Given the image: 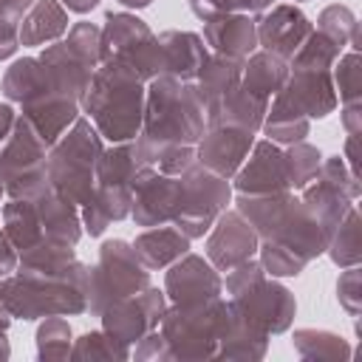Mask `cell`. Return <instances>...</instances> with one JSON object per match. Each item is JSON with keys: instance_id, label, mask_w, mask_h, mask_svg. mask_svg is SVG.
<instances>
[{"instance_id": "7bdbcfd3", "label": "cell", "mask_w": 362, "mask_h": 362, "mask_svg": "<svg viewBox=\"0 0 362 362\" xmlns=\"http://www.w3.org/2000/svg\"><path fill=\"white\" fill-rule=\"evenodd\" d=\"M283 161H286V175H288L291 192H300L305 184L314 181L322 153H320V147H314L308 141H297V144L283 147Z\"/></svg>"}, {"instance_id": "816d5d0a", "label": "cell", "mask_w": 362, "mask_h": 362, "mask_svg": "<svg viewBox=\"0 0 362 362\" xmlns=\"http://www.w3.org/2000/svg\"><path fill=\"white\" fill-rule=\"evenodd\" d=\"M195 164V147H189V144H175V147H167L158 158H156V170L158 173H164V175H181L184 170H189Z\"/></svg>"}, {"instance_id": "f907efd6", "label": "cell", "mask_w": 362, "mask_h": 362, "mask_svg": "<svg viewBox=\"0 0 362 362\" xmlns=\"http://www.w3.org/2000/svg\"><path fill=\"white\" fill-rule=\"evenodd\" d=\"M337 300L348 311V317L356 320L362 314V269L359 266H348V269L339 272V277H337Z\"/></svg>"}, {"instance_id": "cb8c5ba5", "label": "cell", "mask_w": 362, "mask_h": 362, "mask_svg": "<svg viewBox=\"0 0 362 362\" xmlns=\"http://www.w3.org/2000/svg\"><path fill=\"white\" fill-rule=\"evenodd\" d=\"M34 209H37V221L42 229V238L57 240V243H68L76 246L82 238V218H79V206L65 198L62 192H57L54 187L42 189L37 198H31Z\"/></svg>"}, {"instance_id": "ba28073f", "label": "cell", "mask_w": 362, "mask_h": 362, "mask_svg": "<svg viewBox=\"0 0 362 362\" xmlns=\"http://www.w3.org/2000/svg\"><path fill=\"white\" fill-rule=\"evenodd\" d=\"M150 286V269L141 263L130 240H102L96 263L90 266V300L88 314H102L110 303L136 297Z\"/></svg>"}, {"instance_id": "9f6ffc18", "label": "cell", "mask_w": 362, "mask_h": 362, "mask_svg": "<svg viewBox=\"0 0 362 362\" xmlns=\"http://www.w3.org/2000/svg\"><path fill=\"white\" fill-rule=\"evenodd\" d=\"M342 161L348 164V170H351L354 175H359V136H345Z\"/></svg>"}, {"instance_id": "30bf717a", "label": "cell", "mask_w": 362, "mask_h": 362, "mask_svg": "<svg viewBox=\"0 0 362 362\" xmlns=\"http://www.w3.org/2000/svg\"><path fill=\"white\" fill-rule=\"evenodd\" d=\"M181 206L173 218V223L189 238H204L215 218L232 206V181L209 173L204 164H192L181 175Z\"/></svg>"}, {"instance_id": "94428289", "label": "cell", "mask_w": 362, "mask_h": 362, "mask_svg": "<svg viewBox=\"0 0 362 362\" xmlns=\"http://www.w3.org/2000/svg\"><path fill=\"white\" fill-rule=\"evenodd\" d=\"M11 356V342L6 337V331H0V362H6Z\"/></svg>"}, {"instance_id": "484cf974", "label": "cell", "mask_w": 362, "mask_h": 362, "mask_svg": "<svg viewBox=\"0 0 362 362\" xmlns=\"http://www.w3.org/2000/svg\"><path fill=\"white\" fill-rule=\"evenodd\" d=\"M266 110H269V99L255 96L240 85L235 90H229L223 99L204 107L206 127H240L249 133H257L263 127Z\"/></svg>"}, {"instance_id": "44dd1931", "label": "cell", "mask_w": 362, "mask_h": 362, "mask_svg": "<svg viewBox=\"0 0 362 362\" xmlns=\"http://www.w3.org/2000/svg\"><path fill=\"white\" fill-rule=\"evenodd\" d=\"M204 42L212 48V54L238 57L246 59L252 51H257V28L252 14L238 11H221L209 20H204Z\"/></svg>"}, {"instance_id": "83f0119b", "label": "cell", "mask_w": 362, "mask_h": 362, "mask_svg": "<svg viewBox=\"0 0 362 362\" xmlns=\"http://www.w3.org/2000/svg\"><path fill=\"white\" fill-rule=\"evenodd\" d=\"M68 8L59 0H34L20 23V45L42 48L68 34Z\"/></svg>"}, {"instance_id": "b9f144b4", "label": "cell", "mask_w": 362, "mask_h": 362, "mask_svg": "<svg viewBox=\"0 0 362 362\" xmlns=\"http://www.w3.org/2000/svg\"><path fill=\"white\" fill-rule=\"evenodd\" d=\"M342 51L345 48H339L331 37L314 28L305 37V42L294 51V57L288 59V71H331Z\"/></svg>"}, {"instance_id": "6125c7cd", "label": "cell", "mask_w": 362, "mask_h": 362, "mask_svg": "<svg viewBox=\"0 0 362 362\" xmlns=\"http://www.w3.org/2000/svg\"><path fill=\"white\" fill-rule=\"evenodd\" d=\"M116 3L124 6V8H136V11H139V8H147L153 0H116Z\"/></svg>"}, {"instance_id": "6da1fadb", "label": "cell", "mask_w": 362, "mask_h": 362, "mask_svg": "<svg viewBox=\"0 0 362 362\" xmlns=\"http://www.w3.org/2000/svg\"><path fill=\"white\" fill-rule=\"evenodd\" d=\"M204 130H206V113L192 82H181L161 74L144 85L141 130L133 139L144 167H153L167 147L175 144L195 147Z\"/></svg>"}, {"instance_id": "277c9868", "label": "cell", "mask_w": 362, "mask_h": 362, "mask_svg": "<svg viewBox=\"0 0 362 362\" xmlns=\"http://www.w3.org/2000/svg\"><path fill=\"white\" fill-rule=\"evenodd\" d=\"M141 158L136 153L133 139L119 141L102 150L99 164H96V184L90 198L79 206L82 229L90 238L105 235V229L116 221L130 218L133 206V178L141 170Z\"/></svg>"}, {"instance_id": "91938a15", "label": "cell", "mask_w": 362, "mask_h": 362, "mask_svg": "<svg viewBox=\"0 0 362 362\" xmlns=\"http://www.w3.org/2000/svg\"><path fill=\"white\" fill-rule=\"evenodd\" d=\"M3 280H6V277H0V331H8V325L14 322V317L8 314L6 303H3Z\"/></svg>"}, {"instance_id": "c3c4849f", "label": "cell", "mask_w": 362, "mask_h": 362, "mask_svg": "<svg viewBox=\"0 0 362 362\" xmlns=\"http://www.w3.org/2000/svg\"><path fill=\"white\" fill-rule=\"evenodd\" d=\"M317 178H322V181H328L331 187H337L339 192H345L351 201H356L359 195H362V181H359V175H354L351 170H348V164L342 161V156L337 153V156H322V161H320V170H317Z\"/></svg>"}, {"instance_id": "74e56055", "label": "cell", "mask_w": 362, "mask_h": 362, "mask_svg": "<svg viewBox=\"0 0 362 362\" xmlns=\"http://www.w3.org/2000/svg\"><path fill=\"white\" fill-rule=\"evenodd\" d=\"M76 260V246L57 243L42 238L40 243L28 246L25 252L17 255V269L14 272H34V274H57L68 269Z\"/></svg>"}, {"instance_id": "7dc6e473", "label": "cell", "mask_w": 362, "mask_h": 362, "mask_svg": "<svg viewBox=\"0 0 362 362\" xmlns=\"http://www.w3.org/2000/svg\"><path fill=\"white\" fill-rule=\"evenodd\" d=\"M356 28H359L356 14L348 6H342V3H331V6H325L317 14V31H322L325 37H331L339 48H345L351 42V37L356 34Z\"/></svg>"}, {"instance_id": "ee69618b", "label": "cell", "mask_w": 362, "mask_h": 362, "mask_svg": "<svg viewBox=\"0 0 362 362\" xmlns=\"http://www.w3.org/2000/svg\"><path fill=\"white\" fill-rule=\"evenodd\" d=\"M255 257L260 260V266H263V272H266L269 277H297V274H303L305 266H308L294 249H288L286 243H280V240H274V238L260 240Z\"/></svg>"}, {"instance_id": "1f68e13d", "label": "cell", "mask_w": 362, "mask_h": 362, "mask_svg": "<svg viewBox=\"0 0 362 362\" xmlns=\"http://www.w3.org/2000/svg\"><path fill=\"white\" fill-rule=\"evenodd\" d=\"M288 79V59L272 54V51H252L243 59V74H240V88H246L255 96L272 99Z\"/></svg>"}, {"instance_id": "f546056e", "label": "cell", "mask_w": 362, "mask_h": 362, "mask_svg": "<svg viewBox=\"0 0 362 362\" xmlns=\"http://www.w3.org/2000/svg\"><path fill=\"white\" fill-rule=\"evenodd\" d=\"M23 110V116L34 124V130L42 136V141L51 147L76 119H79V102L76 99H68V96H59V93H54V96H48V99H42V102H34V105H28V107H20Z\"/></svg>"}, {"instance_id": "e0dca14e", "label": "cell", "mask_w": 362, "mask_h": 362, "mask_svg": "<svg viewBox=\"0 0 362 362\" xmlns=\"http://www.w3.org/2000/svg\"><path fill=\"white\" fill-rule=\"evenodd\" d=\"M255 28H257V45L263 51L291 59L294 51L314 31V23L294 3H274L272 8L255 17Z\"/></svg>"}, {"instance_id": "d4e9b609", "label": "cell", "mask_w": 362, "mask_h": 362, "mask_svg": "<svg viewBox=\"0 0 362 362\" xmlns=\"http://www.w3.org/2000/svg\"><path fill=\"white\" fill-rule=\"evenodd\" d=\"M40 59H42V65L48 68V76H51L54 88H57L59 93H65V96L82 102V96H85V90H88V82H90V76H93L96 68H90V65L65 42V37L57 40V42H51V45H42Z\"/></svg>"}, {"instance_id": "ac0fdd59", "label": "cell", "mask_w": 362, "mask_h": 362, "mask_svg": "<svg viewBox=\"0 0 362 362\" xmlns=\"http://www.w3.org/2000/svg\"><path fill=\"white\" fill-rule=\"evenodd\" d=\"M255 144V133L240 127H206L195 144V161L204 164L209 173L229 178L240 170L249 150Z\"/></svg>"}, {"instance_id": "ffe728a7", "label": "cell", "mask_w": 362, "mask_h": 362, "mask_svg": "<svg viewBox=\"0 0 362 362\" xmlns=\"http://www.w3.org/2000/svg\"><path fill=\"white\" fill-rule=\"evenodd\" d=\"M331 226H325L303 201L300 195H294V201L288 204V212L280 223V229L272 235L274 240L286 243L288 249H294L305 263L317 260L320 255H325V246L331 240Z\"/></svg>"}, {"instance_id": "2e32d148", "label": "cell", "mask_w": 362, "mask_h": 362, "mask_svg": "<svg viewBox=\"0 0 362 362\" xmlns=\"http://www.w3.org/2000/svg\"><path fill=\"white\" fill-rule=\"evenodd\" d=\"M164 294L170 303H198L223 294L221 272L204 255H181L164 272Z\"/></svg>"}, {"instance_id": "4dcf8cb0", "label": "cell", "mask_w": 362, "mask_h": 362, "mask_svg": "<svg viewBox=\"0 0 362 362\" xmlns=\"http://www.w3.org/2000/svg\"><path fill=\"white\" fill-rule=\"evenodd\" d=\"M291 201H294V192H272V195H243V192H238L235 209L249 221V226L257 232V238L266 240L280 229Z\"/></svg>"}, {"instance_id": "f6af8a7d", "label": "cell", "mask_w": 362, "mask_h": 362, "mask_svg": "<svg viewBox=\"0 0 362 362\" xmlns=\"http://www.w3.org/2000/svg\"><path fill=\"white\" fill-rule=\"evenodd\" d=\"M331 82H334L339 105L362 102V57H359V51L339 54V59L331 68Z\"/></svg>"}, {"instance_id": "6f0895ef", "label": "cell", "mask_w": 362, "mask_h": 362, "mask_svg": "<svg viewBox=\"0 0 362 362\" xmlns=\"http://www.w3.org/2000/svg\"><path fill=\"white\" fill-rule=\"evenodd\" d=\"M14 119H17L14 107H11V105H0V144L8 139V133H11V127H14Z\"/></svg>"}, {"instance_id": "f5cc1de1", "label": "cell", "mask_w": 362, "mask_h": 362, "mask_svg": "<svg viewBox=\"0 0 362 362\" xmlns=\"http://www.w3.org/2000/svg\"><path fill=\"white\" fill-rule=\"evenodd\" d=\"M133 356H136L139 362H170V348H167L161 331L153 328L150 334H144V337L136 342Z\"/></svg>"}, {"instance_id": "f1b7e54d", "label": "cell", "mask_w": 362, "mask_h": 362, "mask_svg": "<svg viewBox=\"0 0 362 362\" xmlns=\"http://www.w3.org/2000/svg\"><path fill=\"white\" fill-rule=\"evenodd\" d=\"M192 246V240L175 226V223H164V226H150L141 235H136L133 249L141 257V263L156 272V269H167L173 260H178L181 255H187Z\"/></svg>"}, {"instance_id": "11a10c76", "label": "cell", "mask_w": 362, "mask_h": 362, "mask_svg": "<svg viewBox=\"0 0 362 362\" xmlns=\"http://www.w3.org/2000/svg\"><path fill=\"white\" fill-rule=\"evenodd\" d=\"M14 269H17V249L11 246V240L0 226V277H8Z\"/></svg>"}, {"instance_id": "f35d334b", "label": "cell", "mask_w": 362, "mask_h": 362, "mask_svg": "<svg viewBox=\"0 0 362 362\" xmlns=\"http://www.w3.org/2000/svg\"><path fill=\"white\" fill-rule=\"evenodd\" d=\"M359 209L351 206L348 215L339 221V226L331 232V240L325 246V255L331 257V263L337 269H348V266H359L362 263V243H359Z\"/></svg>"}, {"instance_id": "3957f363", "label": "cell", "mask_w": 362, "mask_h": 362, "mask_svg": "<svg viewBox=\"0 0 362 362\" xmlns=\"http://www.w3.org/2000/svg\"><path fill=\"white\" fill-rule=\"evenodd\" d=\"M79 107L105 141H130L141 130L144 82L122 62H99Z\"/></svg>"}, {"instance_id": "7402d4cb", "label": "cell", "mask_w": 362, "mask_h": 362, "mask_svg": "<svg viewBox=\"0 0 362 362\" xmlns=\"http://www.w3.org/2000/svg\"><path fill=\"white\" fill-rule=\"evenodd\" d=\"M158 57H161V74L181 79V82H192L198 76V71L204 68L209 48L204 42L201 34L195 31H161L158 37Z\"/></svg>"}, {"instance_id": "836d02e7", "label": "cell", "mask_w": 362, "mask_h": 362, "mask_svg": "<svg viewBox=\"0 0 362 362\" xmlns=\"http://www.w3.org/2000/svg\"><path fill=\"white\" fill-rule=\"evenodd\" d=\"M263 136L280 147H288V144H297V141H305V136L311 133V119L303 116L297 107H291L288 102H283L280 96H272L269 99V110H266V119H263Z\"/></svg>"}, {"instance_id": "9c48e42d", "label": "cell", "mask_w": 362, "mask_h": 362, "mask_svg": "<svg viewBox=\"0 0 362 362\" xmlns=\"http://www.w3.org/2000/svg\"><path fill=\"white\" fill-rule=\"evenodd\" d=\"M102 62L113 59L127 65L144 85L156 76H161V57H158V40L150 31V25L136 17L133 11H107L102 23V45H99Z\"/></svg>"}, {"instance_id": "681fc988", "label": "cell", "mask_w": 362, "mask_h": 362, "mask_svg": "<svg viewBox=\"0 0 362 362\" xmlns=\"http://www.w3.org/2000/svg\"><path fill=\"white\" fill-rule=\"evenodd\" d=\"M189 11L204 23L221 11H238V14H260L274 6V0H187Z\"/></svg>"}, {"instance_id": "db71d44e", "label": "cell", "mask_w": 362, "mask_h": 362, "mask_svg": "<svg viewBox=\"0 0 362 362\" xmlns=\"http://www.w3.org/2000/svg\"><path fill=\"white\" fill-rule=\"evenodd\" d=\"M339 122H342L345 136H359L362 133V102L339 105Z\"/></svg>"}, {"instance_id": "52a82bcc", "label": "cell", "mask_w": 362, "mask_h": 362, "mask_svg": "<svg viewBox=\"0 0 362 362\" xmlns=\"http://www.w3.org/2000/svg\"><path fill=\"white\" fill-rule=\"evenodd\" d=\"M48 144L34 130V124L17 113L8 139L0 144V204L3 198H23L31 201L42 189L51 187L48 181Z\"/></svg>"}, {"instance_id": "4316f807", "label": "cell", "mask_w": 362, "mask_h": 362, "mask_svg": "<svg viewBox=\"0 0 362 362\" xmlns=\"http://www.w3.org/2000/svg\"><path fill=\"white\" fill-rule=\"evenodd\" d=\"M269 334L255 325L249 317H243L229 303V325L218 345V359H235V362H257L269 351Z\"/></svg>"}, {"instance_id": "5bb4252c", "label": "cell", "mask_w": 362, "mask_h": 362, "mask_svg": "<svg viewBox=\"0 0 362 362\" xmlns=\"http://www.w3.org/2000/svg\"><path fill=\"white\" fill-rule=\"evenodd\" d=\"M257 246H260V238L257 232L249 226V221L235 209V206H226L215 223L209 226L206 232V243H204V257L218 269V272H229L235 269L238 263L249 260L257 255Z\"/></svg>"}, {"instance_id": "8fae6325", "label": "cell", "mask_w": 362, "mask_h": 362, "mask_svg": "<svg viewBox=\"0 0 362 362\" xmlns=\"http://www.w3.org/2000/svg\"><path fill=\"white\" fill-rule=\"evenodd\" d=\"M243 317H249L255 325H260L269 337L286 334L297 317V300L288 286L280 283V277H257L235 297H226Z\"/></svg>"}, {"instance_id": "5b68a950", "label": "cell", "mask_w": 362, "mask_h": 362, "mask_svg": "<svg viewBox=\"0 0 362 362\" xmlns=\"http://www.w3.org/2000/svg\"><path fill=\"white\" fill-rule=\"evenodd\" d=\"M226 325L229 300L221 294L198 303H167L158 331L170 348V362H204L218 359Z\"/></svg>"}, {"instance_id": "60d3db41", "label": "cell", "mask_w": 362, "mask_h": 362, "mask_svg": "<svg viewBox=\"0 0 362 362\" xmlns=\"http://www.w3.org/2000/svg\"><path fill=\"white\" fill-rule=\"evenodd\" d=\"M76 362H127L130 359V345H122L113 339L107 331H85L79 339L71 345V356Z\"/></svg>"}, {"instance_id": "4fadbf2b", "label": "cell", "mask_w": 362, "mask_h": 362, "mask_svg": "<svg viewBox=\"0 0 362 362\" xmlns=\"http://www.w3.org/2000/svg\"><path fill=\"white\" fill-rule=\"evenodd\" d=\"M181 206V178L164 175L156 167H141L133 178V206L130 218L136 226H164L173 223Z\"/></svg>"}, {"instance_id": "d6a6232c", "label": "cell", "mask_w": 362, "mask_h": 362, "mask_svg": "<svg viewBox=\"0 0 362 362\" xmlns=\"http://www.w3.org/2000/svg\"><path fill=\"white\" fill-rule=\"evenodd\" d=\"M240 74H243V59L238 57H223V54H209L204 68L198 71V76L192 79L204 107L223 99L229 90H235L240 85Z\"/></svg>"}, {"instance_id": "7c38bea8", "label": "cell", "mask_w": 362, "mask_h": 362, "mask_svg": "<svg viewBox=\"0 0 362 362\" xmlns=\"http://www.w3.org/2000/svg\"><path fill=\"white\" fill-rule=\"evenodd\" d=\"M164 308H167L164 288H156L150 283L141 294L110 303L99 314L102 317V331H107L122 345H136L144 334H150L153 328H158V322L164 317Z\"/></svg>"}, {"instance_id": "8992f818", "label": "cell", "mask_w": 362, "mask_h": 362, "mask_svg": "<svg viewBox=\"0 0 362 362\" xmlns=\"http://www.w3.org/2000/svg\"><path fill=\"white\" fill-rule=\"evenodd\" d=\"M105 150V139L90 124L88 116H79L51 147H48V181L57 192L82 206L96 184V164Z\"/></svg>"}, {"instance_id": "d590c367", "label": "cell", "mask_w": 362, "mask_h": 362, "mask_svg": "<svg viewBox=\"0 0 362 362\" xmlns=\"http://www.w3.org/2000/svg\"><path fill=\"white\" fill-rule=\"evenodd\" d=\"M300 201H303L325 226H331V229H337L339 221H342V218L348 215V209L354 206V201H351L345 192H339L337 187H331L328 181H322V178H317V175H314L311 184H305V187L300 189Z\"/></svg>"}, {"instance_id": "9a60e30c", "label": "cell", "mask_w": 362, "mask_h": 362, "mask_svg": "<svg viewBox=\"0 0 362 362\" xmlns=\"http://www.w3.org/2000/svg\"><path fill=\"white\" fill-rule=\"evenodd\" d=\"M232 189L243 195H272V192H291L283 147L269 139H255L246 161L232 175Z\"/></svg>"}, {"instance_id": "bcb514c9", "label": "cell", "mask_w": 362, "mask_h": 362, "mask_svg": "<svg viewBox=\"0 0 362 362\" xmlns=\"http://www.w3.org/2000/svg\"><path fill=\"white\" fill-rule=\"evenodd\" d=\"M34 0H0V62L11 59L20 48V23Z\"/></svg>"}, {"instance_id": "8d00e7d4", "label": "cell", "mask_w": 362, "mask_h": 362, "mask_svg": "<svg viewBox=\"0 0 362 362\" xmlns=\"http://www.w3.org/2000/svg\"><path fill=\"white\" fill-rule=\"evenodd\" d=\"M3 232L11 240V246L20 252H25L28 246L42 240V229L37 221V209L31 201L23 198H8L3 204Z\"/></svg>"}, {"instance_id": "7a4b0ae2", "label": "cell", "mask_w": 362, "mask_h": 362, "mask_svg": "<svg viewBox=\"0 0 362 362\" xmlns=\"http://www.w3.org/2000/svg\"><path fill=\"white\" fill-rule=\"evenodd\" d=\"M90 266L79 257L57 274L11 272L3 280V303L14 320L34 322L42 317H79L88 314Z\"/></svg>"}, {"instance_id": "680465c9", "label": "cell", "mask_w": 362, "mask_h": 362, "mask_svg": "<svg viewBox=\"0 0 362 362\" xmlns=\"http://www.w3.org/2000/svg\"><path fill=\"white\" fill-rule=\"evenodd\" d=\"M68 11H74V14H88V11H93L102 0H59Z\"/></svg>"}, {"instance_id": "ab89813d", "label": "cell", "mask_w": 362, "mask_h": 362, "mask_svg": "<svg viewBox=\"0 0 362 362\" xmlns=\"http://www.w3.org/2000/svg\"><path fill=\"white\" fill-rule=\"evenodd\" d=\"M37 342V359L42 362H62L71 356V345H74V331L71 322L62 314L54 317H42L34 334Z\"/></svg>"}, {"instance_id": "603a6c76", "label": "cell", "mask_w": 362, "mask_h": 362, "mask_svg": "<svg viewBox=\"0 0 362 362\" xmlns=\"http://www.w3.org/2000/svg\"><path fill=\"white\" fill-rule=\"evenodd\" d=\"M0 90L8 102L20 105V107H28L34 102H42L54 93H59L48 76V68L42 65L40 57H20L14 59L6 74H3V82H0ZM65 96V93H59ZM71 99V96H68Z\"/></svg>"}, {"instance_id": "e575fe53", "label": "cell", "mask_w": 362, "mask_h": 362, "mask_svg": "<svg viewBox=\"0 0 362 362\" xmlns=\"http://www.w3.org/2000/svg\"><path fill=\"white\" fill-rule=\"evenodd\" d=\"M291 345L297 351L300 359H325V362H337V359H351V342L334 331L325 328H297L291 334Z\"/></svg>"}, {"instance_id": "d6986e66", "label": "cell", "mask_w": 362, "mask_h": 362, "mask_svg": "<svg viewBox=\"0 0 362 362\" xmlns=\"http://www.w3.org/2000/svg\"><path fill=\"white\" fill-rule=\"evenodd\" d=\"M274 96H280L308 119H325L339 105L331 71H288L286 85Z\"/></svg>"}, {"instance_id": "be15d7a7", "label": "cell", "mask_w": 362, "mask_h": 362, "mask_svg": "<svg viewBox=\"0 0 362 362\" xmlns=\"http://www.w3.org/2000/svg\"><path fill=\"white\" fill-rule=\"evenodd\" d=\"M291 3H294V6H297V3H305V0H291Z\"/></svg>"}]
</instances>
